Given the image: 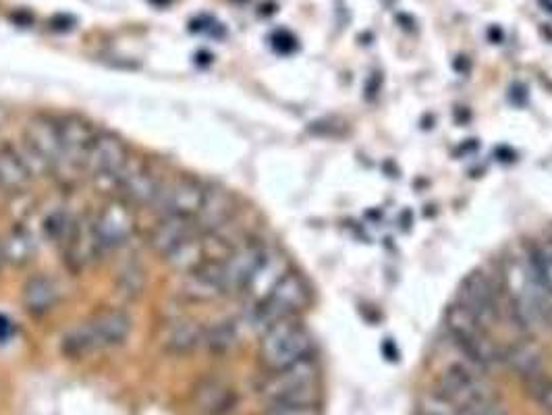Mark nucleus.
<instances>
[{
    "label": "nucleus",
    "instance_id": "1",
    "mask_svg": "<svg viewBox=\"0 0 552 415\" xmlns=\"http://www.w3.org/2000/svg\"><path fill=\"white\" fill-rule=\"evenodd\" d=\"M505 297L517 328L528 335H540L552 326L550 293L532 272L528 258H511L505 266Z\"/></svg>",
    "mask_w": 552,
    "mask_h": 415
},
{
    "label": "nucleus",
    "instance_id": "2",
    "mask_svg": "<svg viewBox=\"0 0 552 415\" xmlns=\"http://www.w3.org/2000/svg\"><path fill=\"white\" fill-rule=\"evenodd\" d=\"M312 337L295 318H287L268 326L262 335L260 357L262 364L274 372L312 357Z\"/></svg>",
    "mask_w": 552,
    "mask_h": 415
},
{
    "label": "nucleus",
    "instance_id": "3",
    "mask_svg": "<svg viewBox=\"0 0 552 415\" xmlns=\"http://www.w3.org/2000/svg\"><path fill=\"white\" fill-rule=\"evenodd\" d=\"M320 372L312 357L283 370H274L262 386V397L268 407L310 405L318 397Z\"/></svg>",
    "mask_w": 552,
    "mask_h": 415
},
{
    "label": "nucleus",
    "instance_id": "4",
    "mask_svg": "<svg viewBox=\"0 0 552 415\" xmlns=\"http://www.w3.org/2000/svg\"><path fill=\"white\" fill-rule=\"evenodd\" d=\"M447 326L457 347L472 359L474 366L492 368L503 359L499 345L490 337V330L469 314L461 303L453 306L447 314Z\"/></svg>",
    "mask_w": 552,
    "mask_h": 415
},
{
    "label": "nucleus",
    "instance_id": "5",
    "mask_svg": "<svg viewBox=\"0 0 552 415\" xmlns=\"http://www.w3.org/2000/svg\"><path fill=\"white\" fill-rule=\"evenodd\" d=\"M310 297V287L303 281V276H299L297 272H287L268 293V297L258 303L254 320L266 330L274 322L295 318L301 310H306Z\"/></svg>",
    "mask_w": 552,
    "mask_h": 415
},
{
    "label": "nucleus",
    "instance_id": "6",
    "mask_svg": "<svg viewBox=\"0 0 552 415\" xmlns=\"http://www.w3.org/2000/svg\"><path fill=\"white\" fill-rule=\"evenodd\" d=\"M438 397L445 399L457 411H463L478 401L494 397V393L476 370L465 364H453L440 376Z\"/></svg>",
    "mask_w": 552,
    "mask_h": 415
},
{
    "label": "nucleus",
    "instance_id": "7",
    "mask_svg": "<svg viewBox=\"0 0 552 415\" xmlns=\"http://www.w3.org/2000/svg\"><path fill=\"white\" fill-rule=\"evenodd\" d=\"M266 249L268 247L256 241L241 243L218 262L220 283H223L225 293H243L247 289L250 279L266 254Z\"/></svg>",
    "mask_w": 552,
    "mask_h": 415
},
{
    "label": "nucleus",
    "instance_id": "8",
    "mask_svg": "<svg viewBox=\"0 0 552 415\" xmlns=\"http://www.w3.org/2000/svg\"><path fill=\"white\" fill-rule=\"evenodd\" d=\"M459 303L488 330H492V326L501 320L499 293H496V287L482 272H474L472 276H467L461 289Z\"/></svg>",
    "mask_w": 552,
    "mask_h": 415
},
{
    "label": "nucleus",
    "instance_id": "9",
    "mask_svg": "<svg viewBox=\"0 0 552 415\" xmlns=\"http://www.w3.org/2000/svg\"><path fill=\"white\" fill-rule=\"evenodd\" d=\"M94 227L102 249H117L125 245L135 231L133 210L123 200L108 202L96 216Z\"/></svg>",
    "mask_w": 552,
    "mask_h": 415
},
{
    "label": "nucleus",
    "instance_id": "10",
    "mask_svg": "<svg viewBox=\"0 0 552 415\" xmlns=\"http://www.w3.org/2000/svg\"><path fill=\"white\" fill-rule=\"evenodd\" d=\"M25 148L30 150L48 171L61 166L63 146L59 121L48 117H34L25 127Z\"/></svg>",
    "mask_w": 552,
    "mask_h": 415
},
{
    "label": "nucleus",
    "instance_id": "11",
    "mask_svg": "<svg viewBox=\"0 0 552 415\" xmlns=\"http://www.w3.org/2000/svg\"><path fill=\"white\" fill-rule=\"evenodd\" d=\"M204 191H206V185H202L198 179L179 177L169 185H162L156 204L160 206L162 216L173 214V216H185L196 220L202 208Z\"/></svg>",
    "mask_w": 552,
    "mask_h": 415
},
{
    "label": "nucleus",
    "instance_id": "12",
    "mask_svg": "<svg viewBox=\"0 0 552 415\" xmlns=\"http://www.w3.org/2000/svg\"><path fill=\"white\" fill-rule=\"evenodd\" d=\"M127 162H129V152L119 135L110 131L96 133V140L92 144L88 164H86L94 175L119 179Z\"/></svg>",
    "mask_w": 552,
    "mask_h": 415
},
{
    "label": "nucleus",
    "instance_id": "13",
    "mask_svg": "<svg viewBox=\"0 0 552 415\" xmlns=\"http://www.w3.org/2000/svg\"><path fill=\"white\" fill-rule=\"evenodd\" d=\"M119 185L123 189L125 202L129 206H148L156 204L162 191V183L158 177L148 169V164L140 160H131L119 175Z\"/></svg>",
    "mask_w": 552,
    "mask_h": 415
},
{
    "label": "nucleus",
    "instance_id": "14",
    "mask_svg": "<svg viewBox=\"0 0 552 415\" xmlns=\"http://www.w3.org/2000/svg\"><path fill=\"white\" fill-rule=\"evenodd\" d=\"M61 146H63V164L79 169L88 164L92 144L96 140V131L90 123L79 117H65L59 121Z\"/></svg>",
    "mask_w": 552,
    "mask_h": 415
},
{
    "label": "nucleus",
    "instance_id": "15",
    "mask_svg": "<svg viewBox=\"0 0 552 415\" xmlns=\"http://www.w3.org/2000/svg\"><path fill=\"white\" fill-rule=\"evenodd\" d=\"M100 249L102 247H100V241L96 235L94 220H90V218L75 220V225L63 245V254H65L69 266L75 270L86 268L96 258Z\"/></svg>",
    "mask_w": 552,
    "mask_h": 415
},
{
    "label": "nucleus",
    "instance_id": "16",
    "mask_svg": "<svg viewBox=\"0 0 552 415\" xmlns=\"http://www.w3.org/2000/svg\"><path fill=\"white\" fill-rule=\"evenodd\" d=\"M235 214V200L231 193L220 187V185H210L204 191V200H202V208L196 216V223L206 231V233H214V231H223Z\"/></svg>",
    "mask_w": 552,
    "mask_h": 415
},
{
    "label": "nucleus",
    "instance_id": "17",
    "mask_svg": "<svg viewBox=\"0 0 552 415\" xmlns=\"http://www.w3.org/2000/svg\"><path fill=\"white\" fill-rule=\"evenodd\" d=\"M191 235H196L193 218L164 214L152 231L150 245L158 256L169 258Z\"/></svg>",
    "mask_w": 552,
    "mask_h": 415
},
{
    "label": "nucleus",
    "instance_id": "18",
    "mask_svg": "<svg viewBox=\"0 0 552 415\" xmlns=\"http://www.w3.org/2000/svg\"><path fill=\"white\" fill-rule=\"evenodd\" d=\"M287 272L289 268H287L285 256L281 252H276V249H266V254L250 279V285H247V289L243 291V295L247 299H252L258 306V303L268 297V293L276 287V283H279Z\"/></svg>",
    "mask_w": 552,
    "mask_h": 415
},
{
    "label": "nucleus",
    "instance_id": "19",
    "mask_svg": "<svg viewBox=\"0 0 552 415\" xmlns=\"http://www.w3.org/2000/svg\"><path fill=\"white\" fill-rule=\"evenodd\" d=\"M181 295L191 301H210L218 295H225L218 262H206L200 268L187 272L181 285Z\"/></svg>",
    "mask_w": 552,
    "mask_h": 415
},
{
    "label": "nucleus",
    "instance_id": "20",
    "mask_svg": "<svg viewBox=\"0 0 552 415\" xmlns=\"http://www.w3.org/2000/svg\"><path fill=\"white\" fill-rule=\"evenodd\" d=\"M88 322L100 349L123 345L131 332V320L121 310H102Z\"/></svg>",
    "mask_w": 552,
    "mask_h": 415
},
{
    "label": "nucleus",
    "instance_id": "21",
    "mask_svg": "<svg viewBox=\"0 0 552 415\" xmlns=\"http://www.w3.org/2000/svg\"><path fill=\"white\" fill-rule=\"evenodd\" d=\"M59 303V287L48 276H32L23 287V306L34 316H44Z\"/></svg>",
    "mask_w": 552,
    "mask_h": 415
},
{
    "label": "nucleus",
    "instance_id": "22",
    "mask_svg": "<svg viewBox=\"0 0 552 415\" xmlns=\"http://www.w3.org/2000/svg\"><path fill=\"white\" fill-rule=\"evenodd\" d=\"M204 332L206 330L196 320H177L164 330L162 347L177 355L191 353L193 349H198L204 343Z\"/></svg>",
    "mask_w": 552,
    "mask_h": 415
},
{
    "label": "nucleus",
    "instance_id": "23",
    "mask_svg": "<svg viewBox=\"0 0 552 415\" xmlns=\"http://www.w3.org/2000/svg\"><path fill=\"white\" fill-rule=\"evenodd\" d=\"M30 166L13 148H0V189L7 193H21L32 181Z\"/></svg>",
    "mask_w": 552,
    "mask_h": 415
},
{
    "label": "nucleus",
    "instance_id": "24",
    "mask_svg": "<svg viewBox=\"0 0 552 415\" xmlns=\"http://www.w3.org/2000/svg\"><path fill=\"white\" fill-rule=\"evenodd\" d=\"M503 359H507L509 366L515 370L517 376L523 378V382L544 372L542 353L532 343H517V345H513Z\"/></svg>",
    "mask_w": 552,
    "mask_h": 415
},
{
    "label": "nucleus",
    "instance_id": "25",
    "mask_svg": "<svg viewBox=\"0 0 552 415\" xmlns=\"http://www.w3.org/2000/svg\"><path fill=\"white\" fill-rule=\"evenodd\" d=\"M233 393L220 382H204L196 393V411L200 415H223L231 409Z\"/></svg>",
    "mask_w": 552,
    "mask_h": 415
},
{
    "label": "nucleus",
    "instance_id": "26",
    "mask_svg": "<svg viewBox=\"0 0 552 415\" xmlns=\"http://www.w3.org/2000/svg\"><path fill=\"white\" fill-rule=\"evenodd\" d=\"M0 256L3 262L23 266L34 256V239L25 229H13L0 241Z\"/></svg>",
    "mask_w": 552,
    "mask_h": 415
},
{
    "label": "nucleus",
    "instance_id": "27",
    "mask_svg": "<svg viewBox=\"0 0 552 415\" xmlns=\"http://www.w3.org/2000/svg\"><path fill=\"white\" fill-rule=\"evenodd\" d=\"M98 341L94 337L92 332V326L90 322H84V324H77L73 328H69L63 339H61V351L73 359L77 357H86L94 351H98Z\"/></svg>",
    "mask_w": 552,
    "mask_h": 415
},
{
    "label": "nucleus",
    "instance_id": "28",
    "mask_svg": "<svg viewBox=\"0 0 552 415\" xmlns=\"http://www.w3.org/2000/svg\"><path fill=\"white\" fill-rule=\"evenodd\" d=\"M528 264L542 287L552 295V237L538 239L528 252Z\"/></svg>",
    "mask_w": 552,
    "mask_h": 415
},
{
    "label": "nucleus",
    "instance_id": "29",
    "mask_svg": "<svg viewBox=\"0 0 552 415\" xmlns=\"http://www.w3.org/2000/svg\"><path fill=\"white\" fill-rule=\"evenodd\" d=\"M237 326L233 322H216L204 332V345L212 353H227L237 345Z\"/></svg>",
    "mask_w": 552,
    "mask_h": 415
},
{
    "label": "nucleus",
    "instance_id": "30",
    "mask_svg": "<svg viewBox=\"0 0 552 415\" xmlns=\"http://www.w3.org/2000/svg\"><path fill=\"white\" fill-rule=\"evenodd\" d=\"M73 225H75V218H71L63 210H54L44 220V233L52 243H57V245L63 247L69 233H71V229H73Z\"/></svg>",
    "mask_w": 552,
    "mask_h": 415
},
{
    "label": "nucleus",
    "instance_id": "31",
    "mask_svg": "<svg viewBox=\"0 0 552 415\" xmlns=\"http://www.w3.org/2000/svg\"><path fill=\"white\" fill-rule=\"evenodd\" d=\"M528 393L544 415H552V378L544 372L526 380Z\"/></svg>",
    "mask_w": 552,
    "mask_h": 415
},
{
    "label": "nucleus",
    "instance_id": "32",
    "mask_svg": "<svg viewBox=\"0 0 552 415\" xmlns=\"http://www.w3.org/2000/svg\"><path fill=\"white\" fill-rule=\"evenodd\" d=\"M144 285H146V276H144V270L142 266L137 264H129L127 268L121 270L119 274V289L125 297H137L142 291H144Z\"/></svg>",
    "mask_w": 552,
    "mask_h": 415
},
{
    "label": "nucleus",
    "instance_id": "33",
    "mask_svg": "<svg viewBox=\"0 0 552 415\" xmlns=\"http://www.w3.org/2000/svg\"><path fill=\"white\" fill-rule=\"evenodd\" d=\"M457 413H459V415H509L494 397H488V399H484V401H478V403H474L472 407H467V409L457 411Z\"/></svg>",
    "mask_w": 552,
    "mask_h": 415
},
{
    "label": "nucleus",
    "instance_id": "34",
    "mask_svg": "<svg viewBox=\"0 0 552 415\" xmlns=\"http://www.w3.org/2000/svg\"><path fill=\"white\" fill-rule=\"evenodd\" d=\"M266 415H320L316 403L310 405H279L270 407Z\"/></svg>",
    "mask_w": 552,
    "mask_h": 415
},
{
    "label": "nucleus",
    "instance_id": "35",
    "mask_svg": "<svg viewBox=\"0 0 552 415\" xmlns=\"http://www.w3.org/2000/svg\"><path fill=\"white\" fill-rule=\"evenodd\" d=\"M422 415H459L455 407H451L445 399L436 397L432 403L424 405V413Z\"/></svg>",
    "mask_w": 552,
    "mask_h": 415
},
{
    "label": "nucleus",
    "instance_id": "36",
    "mask_svg": "<svg viewBox=\"0 0 552 415\" xmlns=\"http://www.w3.org/2000/svg\"><path fill=\"white\" fill-rule=\"evenodd\" d=\"M11 332H13L11 322L5 316H0V343L7 341L11 337Z\"/></svg>",
    "mask_w": 552,
    "mask_h": 415
},
{
    "label": "nucleus",
    "instance_id": "37",
    "mask_svg": "<svg viewBox=\"0 0 552 415\" xmlns=\"http://www.w3.org/2000/svg\"><path fill=\"white\" fill-rule=\"evenodd\" d=\"M0 264H3V256H0Z\"/></svg>",
    "mask_w": 552,
    "mask_h": 415
}]
</instances>
